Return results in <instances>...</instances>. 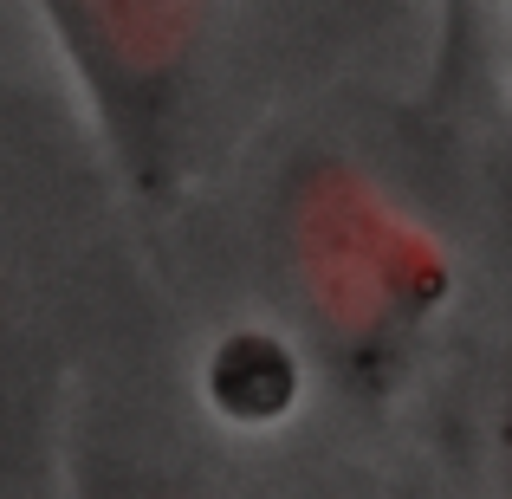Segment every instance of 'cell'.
I'll return each instance as SVG.
<instances>
[{
  "label": "cell",
  "instance_id": "obj_1",
  "mask_svg": "<svg viewBox=\"0 0 512 499\" xmlns=\"http://www.w3.org/2000/svg\"><path fill=\"white\" fill-rule=\"evenodd\" d=\"M124 182L169 201L227 137L247 13L273 0H33Z\"/></svg>",
  "mask_w": 512,
  "mask_h": 499
},
{
  "label": "cell",
  "instance_id": "obj_2",
  "mask_svg": "<svg viewBox=\"0 0 512 499\" xmlns=\"http://www.w3.org/2000/svg\"><path fill=\"white\" fill-rule=\"evenodd\" d=\"M286 247L318 331L357 363L402 357V344L441 312L454 286L441 240L363 169L344 163L299 175L286 208Z\"/></svg>",
  "mask_w": 512,
  "mask_h": 499
},
{
  "label": "cell",
  "instance_id": "obj_3",
  "mask_svg": "<svg viewBox=\"0 0 512 499\" xmlns=\"http://www.w3.org/2000/svg\"><path fill=\"white\" fill-rule=\"evenodd\" d=\"M208 402L227 422L273 428L299 402V357L286 337L273 331H234L227 344H214L208 357Z\"/></svg>",
  "mask_w": 512,
  "mask_h": 499
},
{
  "label": "cell",
  "instance_id": "obj_4",
  "mask_svg": "<svg viewBox=\"0 0 512 499\" xmlns=\"http://www.w3.org/2000/svg\"><path fill=\"white\" fill-rule=\"evenodd\" d=\"M39 448V357L13 299L0 292V493L20 487V467Z\"/></svg>",
  "mask_w": 512,
  "mask_h": 499
},
{
  "label": "cell",
  "instance_id": "obj_5",
  "mask_svg": "<svg viewBox=\"0 0 512 499\" xmlns=\"http://www.w3.org/2000/svg\"><path fill=\"white\" fill-rule=\"evenodd\" d=\"M467 26H474V0H441V65H454V52L467 46Z\"/></svg>",
  "mask_w": 512,
  "mask_h": 499
}]
</instances>
